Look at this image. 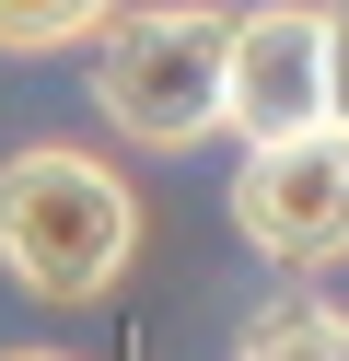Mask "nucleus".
I'll use <instances>...</instances> for the list:
<instances>
[{
  "label": "nucleus",
  "instance_id": "1",
  "mask_svg": "<svg viewBox=\"0 0 349 361\" xmlns=\"http://www.w3.org/2000/svg\"><path fill=\"white\" fill-rule=\"evenodd\" d=\"M140 257V198L116 187V164L70 140H35L0 164V268L35 303H105Z\"/></svg>",
  "mask_w": 349,
  "mask_h": 361
},
{
  "label": "nucleus",
  "instance_id": "2",
  "mask_svg": "<svg viewBox=\"0 0 349 361\" xmlns=\"http://www.w3.org/2000/svg\"><path fill=\"white\" fill-rule=\"evenodd\" d=\"M93 105L116 117V140L186 152L221 128V12L209 0H140L93 24Z\"/></svg>",
  "mask_w": 349,
  "mask_h": 361
},
{
  "label": "nucleus",
  "instance_id": "3",
  "mask_svg": "<svg viewBox=\"0 0 349 361\" xmlns=\"http://www.w3.org/2000/svg\"><path fill=\"white\" fill-rule=\"evenodd\" d=\"M233 233H245L268 268L349 257V128L338 117H302V128H279V140H245Z\"/></svg>",
  "mask_w": 349,
  "mask_h": 361
},
{
  "label": "nucleus",
  "instance_id": "4",
  "mask_svg": "<svg viewBox=\"0 0 349 361\" xmlns=\"http://www.w3.org/2000/svg\"><path fill=\"white\" fill-rule=\"evenodd\" d=\"M302 117H326L314 0L221 12V128H233V140H279V128H302Z\"/></svg>",
  "mask_w": 349,
  "mask_h": 361
},
{
  "label": "nucleus",
  "instance_id": "5",
  "mask_svg": "<svg viewBox=\"0 0 349 361\" xmlns=\"http://www.w3.org/2000/svg\"><path fill=\"white\" fill-rule=\"evenodd\" d=\"M233 361H349V314L338 303H279Z\"/></svg>",
  "mask_w": 349,
  "mask_h": 361
},
{
  "label": "nucleus",
  "instance_id": "6",
  "mask_svg": "<svg viewBox=\"0 0 349 361\" xmlns=\"http://www.w3.org/2000/svg\"><path fill=\"white\" fill-rule=\"evenodd\" d=\"M116 0H0V59H47V47H82Z\"/></svg>",
  "mask_w": 349,
  "mask_h": 361
},
{
  "label": "nucleus",
  "instance_id": "7",
  "mask_svg": "<svg viewBox=\"0 0 349 361\" xmlns=\"http://www.w3.org/2000/svg\"><path fill=\"white\" fill-rule=\"evenodd\" d=\"M314 47H326V117L349 128V0H314Z\"/></svg>",
  "mask_w": 349,
  "mask_h": 361
},
{
  "label": "nucleus",
  "instance_id": "8",
  "mask_svg": "<svg viewBox=\"0 0 349 361\" xmlns=\"http://www.w3.org/2000/svg\"><path fill=\"white\" fill-rule=\"evenodd\" d=\"M12 361H70V350H12Z\"/></svg>",
  "mask_w": 349,
  "mask_h": 361
}]
</instances>
